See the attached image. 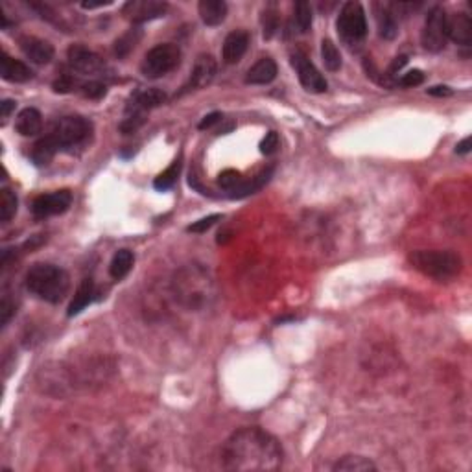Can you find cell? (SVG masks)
I'll use <instances>...</instances> for the list:
<instances>
[{
    "instance_id": "d590c367",
    "label": "cell",
    "mask_w": 472,
    "mask_h": 472,
    "mask_svg": "<svg viewBox=\"0 0 472 472\" xmlns=\"http://www.w3.org/2000/svg\"><path fill=\"white\" fill-rule=\"evenodd\" d=\"M423 81H425V74H423V71H417V68H415V71H410V72H406V74H402L401 80H399V85L417 87V85H420Z\"/></svg>"
},
{
    "instance_id": "1f68e13d",
    "label": "cell",
    "mask_w": 472,
    "mask_h": 472,
    "mask_svg": "<svg viewBox=\"0 0 472 472\" xmlns=\"http://www.w3.org/2000/svg\"><path fill=\"white\" fill-rule=\"evenodd\" d=\"M105 92H107V89L100 81H89L85 85H81V95L85 98H91V100H100L105 96Z\"/></svg>"
},
{
    "instance_id": "8992f818",
    "label": "cell",
    "mask_w": 472,
    "mask_h": 472,
    "mask_svg": "<svg viewBox=\"0 0 472 472\" xmlns=\"http://www.w3.org/2000/svg\"><path fill=\"white\" fill-rule=\"evenodd\" d=\"M91 133L92 124L89 120L80 115H71L58 120L48 135L54 138V143L58 144L59 150H67L81 146L87 138L91 137Z\"/></svg>"
},
{
    "instance_id": "4dcf8cb0",
    "label": "cell",
    "mask_w": 472,
    "mask_h": 472,
    "mask_svg": "<svg viewBox=\"0 0 472 472\" xmlns=\"http://www.w3.org/2000/svg\"><path fill=\"white\" fill-rule=\"evenodd\" d=\"M262 28H264V39H272L275 32L279 30V15L275 10H266L262 13Z\"/></svg>"
},
{
    "instance_id": "30bf717a",
    "label": "cell",
    "mask_w": 472,
    "mask_h": 472,
    "mask_svg": "<svg viewBox=\"0 0 472 472\" xmlns=\"http://www.w3.org/2000/svg\"><path fill=\"white\" fill-rule=\"evenodd\" d=\"M167 2H159V0H131V2L124 6L122 13L133 24H143L146 20L162 17V15L167 13Z\"/></svg>"
},
{
    "instance_id": "9c48e42d",
    "label": "cell",
    "mask_w": 472,
    "mask_h": 472,
    "mask_svg": "<svg viewBox=\"0 0 472 472\" xmlns=\"http://www.w3.org/2000/svg\"><path fill=\"white\" fill-rule=\"evenodd\" d=\"M291 63H294V67H296L301 85L305 87L306 91H310V92H325V91H327L329 83H327V80H325L323 74H321V72L315 68L314 63L306 58L305 54H303V52L294 54V56H291Z\"/></svg>"
},
{
    "instance_id": "f35d334b",
    "label": "cell",
    "mask_w": 472,
    "mask_h": 472,
    "mask_svg": "<svg viewBox=\"0 0 472 472\" xmlns=\"http://www.w3.org/2000/svg\"><path fill=\"white\" fill-rule=\"evenodd\" d=\"M428 95L443 98V96L452 95V89H450V87H447V85H435V87H432V89H428Z\"/></svg>"
},
{
    "instance_id": "4fadbf2b",
    "label": "cell",
    "mask_w": 472,
    "mask_h": 472,
    "mask_svg": "<svg viewBox=\"0 0 472 472\" xmlns=\"http://www.w3.org/2000/svg\"><path fill=\"white\" fill-rule=\"evenodd\" d=\"M164 102H167V95L161 89H155V87L144 89V91L135 92L133 98L129 100L128 107H126V113L128 115H146L148 111L155 109Z\"/></svg>"
},
{
    "instance_id": "d4e9b609",
    "label": "cell",
    "mask_w": 472,
    "mask_h": 472,
    "mask_svg": "<svg viewBox=\"0 0 472 472\" xmlns=\"http://www.w3.org/2000/svg\"><path fill=\"white\" fill-rule=\"evenodd\" d=\"M58 152H59L58 144L54 143V138L50 137V135H47V137H43L41 140L35 143L34 150H32V159H34L35 164L44 167V164H48V162L52 161L54 155Z\"/></svg>"
},
{
    "instance_id": "74e56055",
    "label": "cell",
    "mask_w": 472,
    "mask_h": 472,
    "mask_svg": "<svg viewBox=\"0 0 472 472\" xmlns=\"http://www.w3.org/2000/svg\"><path fill=\"white\" fill-rule=\"evenodd\" d=\"M222 119H224V116H222V113H219V111H214V113H209V115L203 116V120H201V122H200V129L212 128V126L218 124V122Z\"/></svg>"
},
{
    "instance_id": "e0dca14e",
    "label": "cell",
    "mask_w": 472,
    "mask_h": 472,
    "mask_svg": "<svg viewBox=\"0 0 472 472\" xmlns=\"http://www.w3.org/2000/svg\"><path fill=\"white\" fill-rule=\"evenodd\" d=\"M0 76L6 81L11 83H26L34 78V71L26 65V63L13 59L6 52H2V59H0Z\"/></svg>"
},
{
    "instance_id": "603a6c76",
    "label": "cell",
    "mask_w": 472,
    "mask_h": 472,
    "mask_svg": "<svg viewBox=\"0 0 472 472\" xmlns=\"http://www.w3.org/2000/svg\"><path fill=\"white\" fill-rule=\"evenodd\" d=\"M133 262H135L133 251H129V249H119L109 264L111 277H113L115 281H122V279L131 272Z\"/></svg>"
},
{
    "instance_id": "60d3db41",
    "label": "cell",
    "mask_w": 472,
    "mask_h": 472,
    "mask_svg": "<svg viewBox=\"0 0 472 472\" xmlns=\"http://www.w3.org/2000/svg\"><path fill=\"white\" fill-rule=\"evenodd\" d=\"M406 63H408V58H406V56H399V58H395V61H393L392 67H389V76L397 74V72H399L402 67H404Z\"/></svg>"
},
{
    "instance_id": "3957f363",
    "label": "cell",
    "mask_w": 472,
    "mask_h": 472,
    "mask_svg": "<svg viewBox=\"0 0 472 472\" xmlns=\"http://www.w3.org/2000/svg\"><path fill=\"white\" fill-rule=\"evenodd\" d=\"M411 266L426 277H434L439 281L452 279L461 272V258L454 251L441 249H419L410 255Z\"/></svg>"
},
{
    "instance_id": "2e32d148",
    "label": "cell",
    "mask_w": 472,
    "mask_h": 472,
    "mask_svg": "<svg viewBox=\"0 0 472 472\" xmlns=\"http://www.w3.org/2000/svg\"><path fill=\"white\" fill-rule=\"evenodd\" d=\"M249 47V34L243 32V30H236V32H231L224 41V47H222V59H224L227 65H234L243 58V54Z\"/></svg>"
},
{
    "instance_id": "b9f144b4",
    "label": "cell",
    "mask_w": 472,
    "mask_h": 472,
    "mask_svg": "<svg viewBox=\"0 0 472 472\" xmlns=\"http://www.w3.org/2000/svg\"><path fill=\"white\" fill-rule=\"evenodd\" d=\"M471 148H472V138L471 137H465L461 140V143H459L458 146H456V152L461 153V155H463V153L471 152Z\"/></svg>"
},
{
    "instance_id": "44dd1931",
    "label": "cell",
    "mask_w": 472,
    "mask_h": 472,
    "mask_svg": "<svg viewBox=\"0 0 472 472\" xmlns=\"http://www.w3.org/2000/svg\"><path fill=\"white\" fill-rule=\"evenodd\" d=\"M198 10H200L201 20L207 26H218L227 17V4L224 0H201L198 4Z\"/></svg>"
},
{
    "instance_id": "8fae6325",
    "label": "cell",
    "mask_w": 472,
    "mask_h": 472,
    "mask_svg": "<svg viewBox=\"0 0 472 472\" xmlns=\"http://www.w3.org/2000/svg\"><path fill=\"white\" fill-rule=\"evenodd\" d=\"M67 59L72 71L80 72V74H96L104 67V59L89 48L81 47V44H72L68 48Z\"/></svg>"
},
{
    "instance_id": "e575fe53",
    "label": "cell",
    "mask_w": 472,
    "mask_h": 472,
    "mask_svg": "<svg viewBox=\"0 0 472 472\" xmlns=\"http://www.w3.org/2000/svg\"><path fill=\"white\" fill-rule=\"evenodd\" d=\"M279 144H281L279 135H277L275 131H270V133H266V137L260 140V152H262L264 155H273V153L279 150Z\"/></svg>"
},
{
    "instance_id": "5b68a950",
    "label": "cell",
    "mask_w": 472,
    "mask_h": 472,
    "mask_svg": "<svg viewBox=\"0 0 472 472\" xmlns=\"http://www.w3.org/2000/svg\"><path fill=\"white\" fill-rule=\"evenodd\" d=\"M339 39L347 44L362 43L368 35V20L360 2H345L339 10L338 20H336Z\"/></svg>"
},
{
    "instance_id": "52a82bcc",
    "label": "cell",
    "mask_w": 472,
    "mask_h": 472,
    "mask_svg": "<svg viewBox=\"0 0 472 472\" xmlns=\"http://www.w3.org/2000/svg\"><path fill=\"white\" fill-rule=\"evenodd\" d=\"M423 47L428 52H441L447 47L449 34H447V13L441 6H434L425 19V28L420 35Z\"/></svg>"
},
{
    "instance_id": "6da1fadb",
    "label": "cell",
    "mask_w": 472,
    "mask_h": 472,
    "mask_svg": "<svg viewBox=\"0 0 472 472\" xmlns=\"http://www.w3.org/2000/svg\"><path fill=\"white\" fill-rule=\"evenodd\" d=\"M281 443L258 426H246L229 435L222 449L227 471H277L282 465Z\"/></svg>"
},
{
    "instance_id": "d6a6232c",
    "label": "cell",
    "mask_w": 472,
    "mask_h": 472,
    "mask_svg": "<svg viewBox=\"0 0 472 472\" xmlns=\"http://www.w3.org/2000/svg\"><path fill=\"white\" fill-rule=\"evenodd\" d=\"M218 185L225 190H233L240 185V174L236 170H224L218 176Z\"/></svg>"
},
{
    "instance_id": "8d00e7d4",
    "label": "cell",
    "mask_w": 472,
    "mask_h": 472,
    "mask_svg": "<svg viewBox=\"0 0 472 472\" xmlns=\"http://www.w3.org/2000/svg\"><path fill=\"white\" fill-rule=\"evenodd\" d=\"M74 85H76V78H72L71 74H63V76H59V80L54 83V91L68 92L74 89Z\"/></svg>"
},
{
    "instance_id": "7c38bea8",
    "label": "cell",
    "mask_w": 472,
    "mask_h": 472,
    "mask_svg": "<svg viewBox=\"0 0 472 472\" xmlns=\"http://www.w3.org/2000/svg\"><path fill=\"white\" fill-rule=\"evenodd\" d=\"M216 71H218L216 59L210 54H201V56H198L196 63H194L190 80H188V83L183 89L185 91H196V89H203V87L210 85L216 76Z\"/></svg>"
},
{
    "instance_id": "9a60e30c",
    "label": "cell",
    "mask_w": 472,
    "mask_h": 472,
    "mask_svg": "<svg viewBox=\"0 0 472 472\" xmlns=\"http://www.w3.org/2000/svg\"><path fill=\"white\" fill-rule=\"evenodd\" d=\"M447 34L456 44L468 47L472 43V20L467 13L447 15Z\"/></svg>"
},
{
    "instance_id": "4316f807",
    "label": "cell",
    "mask_w": 472,
    "mask_h": 472,
    "mask_svg": "<svg viewBox=\"0 0 472 472\" xmlns=\"http://www.w3.org/2000/svg\"><path fill=\"white\" fill-rule=\"evenodd\" d=\"M321 58H323L327 71L336 72L341 68V54L330 39H323V43H321Z\"/></svg>"
},
{
    "instance_id": "ac0fdd59",
    "label": "cell",
    "mask_w": 472,
    "mask_h": 472,
    "mask_svg": "<svg viewBox=\"0 0 472 472\" xmlns=\"http://www.w3.org/2000/svg\"><path fill=\"white\" fill-rule=\"evenodd\" d=\"M277 78V63L272 58H262L255 63L246 74V83L249 85H267Z\"/></svg>"
},
{
    "instance_id": "f1b7e54d",
    "label": "cell",
    "mask_w": 472,
    "mask_h": 472,
    "mask_svg": "<svg viewBox=\"0 0 472 472\" xmlns=\"http://www.w3.org/2000/svg\"><path fill=\"white\" fill-rule=\"evenodd\" d=\"M17 207L19 201L11 188H2L0 190V219L2 222H10L15 214H17Z\"/></svg>"
},
{
    "instance_id": "7a4b0ae2",
    "label": "cell",
    "mask_w": 472,
    "mask_h": 472,
    "mask_svg": "<svg viewBox=\"0 0 472 472\" xmlns=\"http://www.w3.org/2000/svg\"><path fill=\"white\" fill-rule=\"evenodd\" d=\"M26 288L47 303H61L71 288L68 273L54 264H35L26 273Z\"/></svg>"
},
{
    "instance_id": "7402d4cb",
    "label": "cell",
    "mask_w": 472,
    "mask_h": 472,
    "mask_svg": "<svg viewBox=\"0 0 472 472\" xmlns=\"http://www.w3.org/2000/svg\"><path fill=\"white\" fill-rule=\"evenodd\" d=\"M92 299H95V282H92V279H83L80 286H78L76 294H74V299L68 305V317L78 315L81 310H85L87 306L92 303Z\"/></svg>"
},
{
    "instance_id": "5bb4252c",
    "label": "cell",
    "mask_w": 472,
    "mask_h": 472,
    "mask_svg": "<svg viewBox=\"0 0 472 472\" xmlns=\"http://www.w3.org/2000/svg\"><path fill=\"white\" fill-rule=\"evenodd\" d=\"M19 47L23 54L30 61L37 65H47L54 59V47L44 39L34 37V35H24L19 39Z\"/></svg>"
},
{
    "instance_id": "f546056e",
    "label": "cell",
    "mask_w": 472,
    "mask_h": 472,
    "mask_svg": "<svg viewBox=\"0 0 472 472\" xmlns=\"http://www.w3.org/2000/svg\"><path fill=\"white\" fill-rule=\"evenodd\" d=\"M294 24L301 34H306L312 28V8L308 2H297L294 6Z\"/></svg>"
},
{
    "instance_id": "ab89813d",
    "label": "cell",
    "mask_w": 472,
    "mask_h": 472,
    "mask_svg": "<svg viewBox=\"0 0 472 472\" xmlns=\"http://www.w3.org/2000/svg\"><path fill=\"white\" fill-rule=\"evenodd\" d=\"M0 109H2V122H6V120L10 119L11 111L15 109V102L13 100H4L2 104H0Z\"/></svg>"
},
{
    "instance_id": "83f0119b",
    "label": "cell",
    "mask_w": 472,
    "mask_h": 472,
    "mask_svg": "<svg viewBox=\"0 0 472 472\" xmlns=\"http://www.w3.org/2000/svg\"><path fill=\"white\" fill-rule=\"evenodd\" d=\"M179 172H181V159H176L164 172H161L157 177H155L153 186H155L157 190H168V188H172V186L176 185L177 177H179Z\"/></svg>"
},
{
    "instance_id": "277c9868",
    "label": "cell",
    "mask_w": 472,
    "mask_h": 472,
    "mask_svg": "<svg viewBox=\"0 0 472 472\" xmlns=\"http://www.w3.org/2000/svg\"><path fill=\"white\" fill-rule=\"evenodd\" d=\"M179 63H181V48L174 43H162L153 47L144 56L140 72L150 80H157L179 67Z\"/></svg>"
},
{
    "instance_id": "484cf974",
    "label": "cell",
    "mask_w": 472,
    "mask_h": 472,
    "mask_svg": "<svg viewBox=\"0 0 472 472\" xmlns=\"http://www.w3.org/2000/svg\"><path fill=\"white\" fill-rule=\"evenodd\" d=\"M140 37H143V32H140V28H137V26H133L131 30H128L122 37H119L115 41V54L119 56V58H126L131 50H133L135 47H137V43L140 41Z\"/></svg>"
},
{
    "instance_id": "d6986e66",
    "label": "cell",
    "mask_w": 472,
    "mask_h": 472,
    "mask_svg": "<svg viewBox=\"0 0 472 472\" xmlns=\"http://www.w3.org/2000/svg\"><path fill=\"white\" fill-rule=\"evenodd\" d=\"M373 11H375V20H377L380 37L395 39L399 34V24H397V17L389 4H373Z\"/></svg>"
},
{
    "instance_id": "ffe728a7",
    "label": "cell",
    "mask_w": 472,
    "mask_h": 472,
    "mask_svg": "<svg viewBox=\"0 0 472 472\" xmlns=\"http://www.w3.org/2000/svg\"><path fill=\"white\" fill-rule=\"evenodd\" d=\"M15 129L23 137H34V135L41 133V129H43V116L35 107H26L17 115Z\"/></svg>"
},
{
    "instance_id": "ba28073f",
    "label": "cell",
    "mask_w": 472,
    "mask_h": 472,
    "mask_svg": "<svg viewBox=\"0 0 472 472\" xmlns=\"http://www.w3.org/2000/svg\"><path fill=\"white\" fill-rule=\"evenodd\" d=\"M72 205V192L71 190H56L50 194L35 198L32 203V212L35 218L43 219L50 216H58L67 212L68 207Z\"/></svg>"
},
{
    "instance_id": "cb8c5ba5",
    "label": "cell",
    "mask_w": 472,
    "mask_h": 472,
    "mask_svg": "<svg viewBox=\"0 0 472 472\" xmlns=\"http://www.w3.org/2000/svg\"><path fill=\"white\" fill-rule=\"evenodd\" d=\"M332 471H336V472H369V471H377V465H375L371 459L363 458V456H345V458L336 461Z\"/></svg>"
},
{
    "instance_id": "836d02e7",
    "label": "cell",
    "mask_w": 472,
    "mask_h": 472,
    "mask_svg": "<svg viewBox=\"0 0 472 472\" xmlns=\"http://www.w3.org/2000/svg\"><path fill=\"white\" fill-rule=\"evenodd\" d=\"M218 219H222V214H210L207 216V218H201L198 219V222H194L192 225H188L186 231H188V233H205V231L210 229Z\"/></svg>"
}]
</instances>
